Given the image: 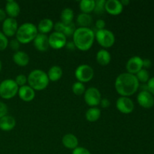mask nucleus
Listing matches in <instances>:
<instances>
[{
    "mask_svg": "<svg viewBox=\"0 0 154 154\" xmlns=\"http://www.w3.org/2000/svg\"><path fill=\"white\" fill-rule=\"evenodd\" d=\"M135 76H136L138 82L144 83H144H147L149 81V79H150V75H149L148 72L144 69H142L141 70H140L136 74Z\"/></svg>",
    "mask_w": 154,
    "mask_h": 154,
    "instance_id": "nucleus-30",
    "label": "nucleus"
},
{
    "mask_svg": "<svg viewBox=\"0 0 154 154\" xmlns=\"http://www.w3.org/2000/svg\"><path fill=\"white\" fill-rule=\"evenodd\" d=\"M54 26V23L52 20L49 19V18H45V19H42L39 22L37 27V29L42 34L46 35L47 33L50 32L53 29Z\"/></svg>",
    "mask_w": 154,
    "mask_h": 154,
    "instance_id": "nucleus-22",
    "label": "nucleus"
},
{
    "mask_svg": "<svg viewBox=\"0 0 154 154\" xmlns=\"http://www.w3.org/2000/svg\"><path fill=\"white\" fill-rule=\"evenodd\" d=\"M49 79L48 75L44 71L40 69H35L32 71L27 77V82L29 84V87L34 90H45L49 84Z\"/></svg>",
    "mask_w": 154,
    "mask_h": 154,
    "instance_id": "nucleus-3",
    "label": "nucleus"
},
{
    "mask_svg": "<svg viewBox=\"0 0 154 154\" xmlns=\"http://www.w3.org/2000/svg\"><path fill=\"white\" fill-rule=\"evenodd\" d=\"M17 94L21 100L27 102L32 101L35 99V90L28 85L19 87Z\"/></svg>",
    "mask_w": 154,
    "mask_h": 154,
    "instance_id": "nucleus-17",
    "label": "nucleus"
},
{
    "mask_svg": "<svg viewBox=\"0 0 154 154\" xmlns=\"http://www.w3.org/2000/svg\"><path fill=\"white\" fill-rule=\"evenodd\" d=\"M101 117V110L99 108L93 107V108H89L86 112V119L89 122H96Z\"/></svg>",
    "mask_w": 154,
    "mask_h": 154,
    "instance_id": "nucleus-26",
    "label": "nucleus"
},
{
    "mask_svg": "<svg viewBox=\"0 0 154 154\" xmlns=\"http://www.w3.org/2000/svg\"><path fill=\"white\" fill-rule=\"evenodd\" d=\"M111 60V56L107 50L102 49L96 54V61L102 66H107Z\"/></svg>",
    "mask_w": 154,
    "mask_h": 154,
    "instance_id": "nucleus-23",
    "label": "nucleus"
},
{
    "mask_svg": "<svg viewBox=\"0 0 154 154\" xmlns=\"http://www.w3.org/2000/svg\"><path fill=\"white\" fill-rule=\"evenodd\" d=\"M49 46L55 50L61 49L66 46L67 43L66 37L62 33L58 32H54L48 36Z\"/></svg>",
    "mask_w": 154,
    "mask_h": 154,
    "instance_id": "nucleus-9",
    "label": "nucleus"
},
{
    "mask_svg": "<svg viewBox=\"0 0 154 154\" xmlns=\"http://www.w3.org/2000/svg\"><path fill=\"white\" fill-rule=\"evenodd\" d=\"M47 75L49 81L55 82L59 81L63 76V69L58 66H54L48 70Z\"/></svg>",
    "mask_w": 154,
    "mask_h": 154,
    "instance_id": "nucleus-24",
    "label": "nucleus"
},
{
    "mask_svg": "<svg viewBox=\"0 0 154 154\" xmlns=\"http://www.w3.org/2000/svg\"><path fill=\"white\" fill-rule=\"evenodd\" d=\"M105 26V22L104 20L102 19H99L98 20H96V27L97 29V30L100 29H104Z\"/></svg>",
    "mask_w": 154,
    "mask_h": 154,
    "instance_id": "nucleus-38",
    "label": "nucleus"
},
{
    "mask_svg": "<svg viewBox=\"0 0 154 154\" xmlns=\"http://www.w3.org/2000/svg\"><path fill=\"white\" fill-rule=\"evenodd\" d=\"M95 38L98 44L105 48H109L115 43V36L114 33L108 29L97 30L95 34Z\"/></svg>",
    "mask_w": 154,
    "mask_h": 154,
    "instance_id": "nucleus-6",
    "label": "nucleus"
},
{
    "mask_svg": "<svg viewBox=\"0 0 154 154\" xmlns=\"http://www.w3.org/2000/svg\"><path fill=\"white\" fill-rule=\"evenodd\" d=\"M8 37H6L2 32L0 31V51H4L7 48L8 45Z\"/></svg>",
    "mask_w": 154,
    "mask_h": 154,
    "instance_id": "nucleus-32",
    "label": "nucleus"
},
{
    "mask_svg": "<svg viewBox=\"0 0 154 154\" xmlns=\"http://www.w3.org/2000/svg\"><path fill=\"white\" fill-rule=\"evenodd\" d=\"M72 90L74 94H75L76 96H81V95L84 94V93L86 91L84 84L83 83L79 82V81H77V82L74 83L73 85H72Z\"/></svg>",
    "mask_w": 154,
    "mask_h": 154,
    "instance_id": "nucleus-29",
    "label": "nucleus"
},
{
    "mask_svg": "<svg viewBox=\"0 0 154 154\" xmlns=\"http://www.w3.org/2000/svg\"><path fill=\"white\" fill-rule=\"evenodd\" d=\"M84 100L87 105L92 108L97 106L102 100L101 93L96 87H90L84 93Z\"/></svg>",
    "mask_w": 154,
    "mask_h": 154,
    "instance_id": "nucleus-8",
    "label": "nucleus"
},
{
    "mask_svg": "<svg viewBox=\"0 0 154 154\" xmlns=\"http://www.w3.org/2000/svg\"><path fill=\"white\" fill-rule=\"evenodd\" d=\"M100 105L102 108H108L111 105V102L108 99H102L100 102Z\"/></svg>",
    "mask_w": 154,
    "mask_h": 154,
    "instance_id": "nucleus-39",
    "label": "nucleus"
},
{
    "mask_svg": "<svg viewBox=\"0 0 154 154\" xmlns=\"http://www.w3.org/2000/svg\"><path fill=\"white\" fill-rule=\"evenodd\" d=\"M116 154H120V153H116Z\"/></svg>",
    "mask_w": 154,
    "mask_h": 154,
    "instance_id": "nucleus-45",
    "label": "nucleus"
},
{
    "mask_svg": "<svg viewBox=\"0 0 154 154\" xmlns=\"http://www.w3.org/2000/svg\"><path fill=\"white\" fill-rule=\"evenodd\" d=\"M13 61L19 66L25 67L29 63V57L24 51H17L13 55Z\"/></svg>",
    "mask_w": 154,
    "mask_h": 154,
    "instance_id": "nucleus-20",
    "label": "nucleus"
},
{
    "mask_svg": "<svg viewBox=\"0 0 154 154\" xmlns=\"http://www.w3.org/2000/svg\"><path fill=\"white\" fill-rule=\"evenodd\" d=\"M147 91L152 95H154V77L150 78L147 84Z\"/></svg>",
    "mask_w": 154,
    "mask_h": 154,
    "instance_id": "nucleus-36",
    "label": "nucleus"
},
{
    "mask_svg": "<svg viewBox=\"0 0 154 154\" xmlns=\"http://www.w3.org/2000/svg\"><path fill=\"white\" fill-rule=\"evenodd\" d=\"M20 8L19 4L14 0H8L5 4V13L11 18H14L19 15Z\"/></svg>",
    "mask_w": 154,
    "mask_h": 154,
    "instance_id": "nucleus-18",
    "label": "nucleus"
},
{
    "mask_svg": "<svg viewBox=\"0 0 154 154\" xmlns=\"http://www.w3.org/2000/svg\"><path fill=\"white\" fill-rule=\"evenodd\" d=\"M72 154H91V153L85 147H78L74 149Z\"/></svg>",
    "mask_w": 154,
    "mask_h": 154,
    "instance_id": "nucleus-34",
    "label": "nucleus"
},
{
    "mask_svg": "<svg viewBox=\"0 0 154 154\" xmlns=\"http://www.w3.org/2000/svg\"><path fill=\"white\" fill-rule=\"evenodd\" d=\"M55 32L62 33L66 37H70L73 36L75 30H76V26L73 22L69 24H64L62 22H57L54 26Z\"/></svg>",
    "mask_w": 154,
    "mask_h": 154,
    "instance_id": "nucleus-15",
    "label": "nucleus"
},
{
    "mask_svg": "<svg viewBox=\"0 0 154 154\" xmlns=\"http://www.w3.org/2000/svg\"><path fill=\"white\" fill-rule=\"evenodd\" d=\"M34 46L38 51L45 52L48 51L49 48V42H48V36L47 35L42 34V33H38L35 38L33 41Z\"/></svg>",
    "mask_w": 154,
    "mask_h": 154,
    "instance_id": "nucleus-16",
    "label": "nucleus"
},
{
    "mask_svg": "<svg viewBox=\"0 0 154 154\" xmlns=\"http://www.w3.org/2000/svg\"><path fill=\"white\" fill-rule=\"evenodd\" d=\"M152 63L150 61V60L149 59H145V60H143V67L146 68V69H148L151 66Z\"/></svg>",
    "mask_w": 154,
    "mask_h": 154,
    "instance_id": "nucleus-40",
    "label": "nucleus"
},
{
    "mask_svg": "<svg viewBox=\"0 0 154 154\" xmlns=\"http://www.w3.org/2000/svg\"><path fill=\"white\" fill-rule=\"evenodd\" d=\"M116 108L120 112L125 114H129L133 111L135 108L133 102L129 97L120 96L116 102Z\"/></svg>",
    "mask_w": 154,
    "mask_h": 154,
    "instance_id": "nucleus-10",
    "label": "nucleus"
},
{
    "mask_svg": "<svg viewBox=\"0 0 154 154\" xmlns=\"http://www.w3.org/2000/svg\"><path fill=\"white\" fill-rule=\"evenodd\" d=\"M66 47L67 48V49L72 50V51H73V50L75 48V45L73 42H68L67 43H66Z\"/></svg>",
    "mask_w": 154,
    "mask_h": 154,
    "instance_id": "nucleus-41",
    "label": "nucleus"
},
{
    "mask_svg": "<svg viewBox=\"0 0 154 154\" xmlns=\"http://www.w3.org/2000/svg\"><path fill=\"white\" fill-rule=\"evenodd\" d=\"M75 76L79 82L83 84L87 83L91 81L94 77V70L89 65H80L75 69Z\"/></svg>",
    "mask_w": 154,
    "mask_h": 154,
    "instance_id": "nucleus-7",
    "label": "nucleus"
},
{
    "mask_svg": "<svg viewBox=\"0 0 154 154\" xmlns=\"http://www.w3.org/2000/svg\"><path fill=\"white\" fill-rule=\"evenodd\" d=\"M137 101L141 107L144 108H150L154 105V98L148 91L141 90L137 96Z\"/></svg>",
    "mask_w": 154,
    "mask_h": 154,
    "instance_id": "nucleus-13",
    "label": "nucleus"
},
{
    "mask_svg": "<svg viewBox=\"0 0 154 154\" xmlns=\"http://www.w3.org/2000/svg\"><path fill=\"white\" fill-rule=\"evenodd\" d=\"M96 5H95V12L98 14H103V12L105 11V5L106 1L105 0H97V1H95Z\"/></svg>",
    "mask_w": 154,
    "mask_h": 154,
    "instance_id": "nucleus-31",
    "label": "nucleus"
},
{
    "mask_svg": "<svg viewBox=\"0 0 154 154\" xmlns=\"http://www.w3.org/2000/svg\"><path fill=\"white\" fill-rule=\"evenodd\" d=\"M14 81L18 87H23V86H25L27 83V77H26L24 75H19L16 77Z\"/></svg>",
    "mask_w": 154,
    "mask_h": 154,
    "instance_id": "nucleus-33",
    "label": "nucleus"
},
{
    "mask_svg": "<svg viewBox=\"0 0 154 154\" xmlns=\"http://www.w3.org/2000/svg\"><path fill=\"white\" fill-rule=\"evenodd\" d=\"M62 143L65 147L70 150H74L78 147V139L73 134H66L63 137Z\"/></svg>",
    "mask_w": 154,
    "mask_h": 154,
    "instance_id": "nucleus-21",
    "label": "nucleus"
},
{
    "mask_svg": "<svg viewBox=\"0 0 154 154\" xmlns=\"http://www.w3.org/2000/svg\"><path fill=\"white\" fill-rule=\"evenodd\" d=\"M74 17H75V15H74L73 10L69 8H66L63 9L61 13V16H60L61 22L64 24L72 23Z\"/></svg>",
    "mask_w": 154,
    "mask_h": 154,
    "instance_id": "nucleus-28",
    "label": "nucleus"
},
{
    "mask_svg": "<svg viewBox=\"0 0 154 154\" xmlns=\"http://www.w3.org/2000/svg\"><path fill=\"white\" fill-rule=\"evenodd\" d=\"M18 29V23L15 18H6L2 23V32L6 37H13Z\"/></svg>",
    "mask_w": 154,
    "mask_h": 154,
    "instance_id": "nucleus-11",
    "label": "nucleus"
},
{
    "mask_svg": "<svg viewBox=\"0 0 154 154\" xmlns=\"http://www.w3.org/2000/svg\"><path fill=\"white\" fill-rule=\"evenodd\" d=\"M6 19L5 11L0 8V21H4Z\"/></svg>",
    "mask_w": 154,
    "mask_h": 154,
    "instance_id": "nucleus-42",
    "label": "nucleus"
},
{
    "mask_svg": "<svg viewBox=\"0 0 154 154\" xmlns=\"http://www.w3.org/2000/svg\"><path fill=\"white\" fill-rule=\"evenodd\" d=\"M9 45H10V48H11L14 51H18V49L20 48V42H18L17 39H12L10 42V43H8Z\"/></svg>",
    "mask_w": 154,
    "mask_h": 154,
    "instance_id": "nucleus-37",
    "label": "nucleus"
},
{
    "mask_svg": "<svg viewBox=\"0 0 154 154\" xmlns=\"http://www.w3.org/2000/svg\"><path fill=\"white\" fill-rule=\"evenodd\" d=\"M93 23V17L89 14L81 13L77 17V23L80 27L89 28Z\"/></svg>",
    "mask_w": 154,
    "mask_h": 154,
    "instance_id": "nucleus-25",
    "label": "nucleus"
},
{
    "mask_svg": "<svg viewBox=\"0 0 154 154\" xmlns=\"http://www.w3.org/2000/svg\"><path fill=\"white\" fill-rule=\"evenodd\" d=\"M143 69V60L140 57H132L128 60L126 63V70L128 73L136 75L140 70Z\"/></svg>",
    "mask_w": 154,
    "mask_h": 154,
    "instance_id": "nucleus-12",
    "label": "nucleus"
},
{
    "mask_svg": "<svg viewBox=\"0 0 154 154\" xmlns=\"http://www.w3.org/2000/svg\"><path fill=\"white\" fill-rule=\"evenodd\" d=\"M19 87L14 80L5 79L0 83V96L4 99H11L18 93Z\"/></svg>",
    "mask_w": 154,
    "mask_h": 154,
    "instance_id": "nucleus-5",
    "label": "nucleus"
},
{
    "mask_svg": "<svg viewBox=\"0 0 154 154\" xmlns=\"http://www.w3.org/2000/svg\"><path fill=\"white\" fill-rule=\"evenodd\" d=\"M2 62H1V60H0V72H1V70H2Z\"/></svg>",
    "mask_w": 154,
    "mask_h": 154,
    "instance_id": "nucleus-44",
    "label": "nucleus"
},
{
    "mask_svg": "<svg viewBox=\"0 0 154 154\" xmlns=\"http://www.w3.org/2000/svg\"><path fill=\"white\" fill-rule=\"evenodd\" d=\"M38 35L37 27L32 23H25L18 27L16 39L20 44H28L34 41Z\"/></svg>",
    "mask_w": 154,
    "mask_h": 154,
    "instance_id": "nucleus-4",
    "label": "nucleus"
},
{
    "mask_svg": "<svg viewBox=\"0 0 154 154\" xmlns=\"http://www.w3.org/2000/svg\"><path fill=\"white\" fill-rule=\"evenodd\" d=\"M105 10L111 15H119L123 10V6L119 0H108L105 5Z\"/></svg>",
    "mask_w": 154,
    "mask_h": 154,
    "instance_id": "nucleus-14",
    "label": "nucleus"
},
{
    "mask_svg": "<svg viewBox=\"0 0 154 154\" xmlns=\"http://www.w3.org/2000/svg\"><path fill=\"white\" fill-rule=\"evenodd\" d=\"M8 111V106L6 105V104L2 102H0V119L7 115Z\"/></svg>",
    "mask_w": 154,
    "mask_h": 154,
    "instance_id": "nucleus-35",
    "label": "nucleus"
},
{
    "mask_svg": "<svg viewBox=\"0 0 154 154\" xmlns=\"http://www.w3.org/2000/svg\"><path fill=\"white\" fill-rule=\"evenodd\" d=\"M114 86L118 94L128 97L136 93L139 88V82L135 75L125 72L117 76Z\"/></svg>",
    "mask_w": 154,
    "mask_h": 154,
    "instance_id": "nucleus-1",
    "label": "nucleus"
},
{
    "mask_svg": "<svg viewBox=\"0 0 154 154\" xmlns=\"http://www.w3.org/2000/svg\"><path fill=\"white\" fill-rule=\"evenodd\" d=\"M120 2H121L122 5L124 7V6L128 5L129 4V2H129V0H123V1H120Z\"/></svg>",
    "mask_w": 154,
    "mask_h": 154,
    "instance_id": "nucleus-43",
    "label": "nucleus"
},
{
    "mask_svg": "<svg viewBox=\"0 0 154 154\" xmlns=\"http://www.w3.org/2000/svg\"><path fill=\"white\" fill-rule=\"evenodd\" d=\"M16 126L14 117L10 115H5L0 119V129L5 132L12 130Z\"/></svg>",
    "mask_w": 154,
    "mask_h": 154,
    "instance_id": "nucleus-19",
    "label": "nucleus"
},
{
    "mask_svg": "<svg viewBox=\"0 0 154 154\" xmlns=\"http://www.w3.org/2000/svg\"><path fill=\"white\" fill-rule=\"evenodd\" d=\"M75 48L81 51H87L92 48L95 39V32L90 28L79 27L73 35Z\"/></svg>",
    "mask_w": 154,
    "mask_h": 154,
    "instance_id": "nucleus-2",
    "label": "nucleus"
},
{
    "mask_svg": "<svg viewBox=\"0 0 154 154\" xmlns=\"http://www.w3.org/2000/svg\"><path fill=\"white\" fill-rule=\"evenodd\" d=\"M95 2L94 0H81L80 2V9L82 13L89 14L93 12L95 9Z\"/></svg>",
    "mask_w": 154,
    "mask_h": 154,
    "instance_id": "nucleus-27",
    "label": "nucleus"
}]
</instances>
